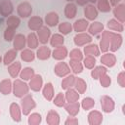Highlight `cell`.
I'll return each mask as SVG.
<instances>
[{
  "mask_svg": "<svg viewBox=\"0 0 125 125\" xmlns=\"http://www.w3.org/2000/svg\"><path fill=\"white\" fill-rule=\"evenodd\" d=\"M29 86L28 84L21 79H15L13 82V94L16 98L21 99L23 96L28 94Z\"/></svg>",
  "mask_w": 125,
  "mask_h": 125,
  "instance_id": "cell-1",
  "label": "cell"
},
{
  "mask_svg": "<svg viewBox=\"0 0 125 125\" xmlns=\"http://www.w3.org/2000/svg\"><path fill=\"white\" fill-rule=\"evenodd\" d=\"M36 106V103L33 99V97L29 94H26L23 96L21 100V109L23 115H28L32 109H34Z\"/></svg>",
  "mask_w": 125,
  "mask_h": 125,
  "instance_id": "cell-2",
  "label": "cell"
},
{
  "mask_svg": "<svg viewBox=\"0 0 125 125\" xmlns=\"http://www.w3.org/2000/svg\"><path fill=\"white\" fill-rule=\"evenodd\" d=\"M112 31L109 30H103L102 32V37L100 40V51L102 53H106L109 50V44H110V39H111Z\"/></svg>",
  "mask_w": 125,
  "mask_h": 125,
  "instance_id": "cell-3",
  "label": "cell"
},
{
  "mask_svg": "<svg viewBox=\"0 0 125 125\" xmlns=\"http://www.w3.org/2000/svg\"><path fill=\"white\" fill-rule=\"evenodd\" d=\"M101 106L104 112L109 113V112L113 111V109L115 107V104H114V101L111 97L104 95L101 97Z\"/></svg>",
  "mask_w": 125,
  "mask_h": 125,
  "instance_id": "cell-4",
  "label": "cell"
},
{
  "mask_svg": "<svg viewBox=\"0 0 125 125\" xmlns=\"http://www.w3.org/2000/svg\"><path fill=\"white\" fill-rule=\"evenodd\" d=\"M17 13L21 18H28L31 16L32 6L28 2H21L17 7Z\"/></svg>",
  "mask_w": 125,
  "mask_h": 125,
  "instance_id": "cell-5",
  "label": "cell"
},
{
  "mask_svg": "<svg viewBox=\"0 0 125 125\" xmlns=\"http://www.w3.org/2000/svg\"><path fill=\"white\" fill-rule=\"evenodd\" d=\"M70 67L69 65L64 62H59L54 68V72L59 77H64L68 74H70Z\"/></svg>",
  "mask_w": 125,
  "mask_h": 125,
  "instance_id": "cell-6",
  "label": "cell"
},
{
  "mask_svg": "<svg viewBox=\"0 0 125 125\" xmlns=\"http://www.w3.org/2000/svg\"><path fill=\"white\" fill-rule=\"evenodd\" d=\"M73 41H74V44L77 47H81V46H84V45H87V44L91 43L92 42V36L88 33L79 32L74 36Z\"/></svg>",
  "mask_w": 125,
  "mask_h": 125,
  "instance_id": "cell-7",
  "label": "cell"
},
{
  "mask_svg": "<svg viewBox=\"0 0 125 125\" xmlns=\"http://www.w3.org/2000/svg\"><path fill=\"white\" fill-rule=\"evenodd\" d=\"M29 89H31L34 92H38L43 87V78L40 74H34L30 79L28 83Z\"/></svg>",
  "mask_w": 125,
  "mask_h": 125,
  "instance_id": "cell-8",
  "label": "cell"
},
{
  "mask_svg": "<svg viewBox=\"0 0 125 125\" xmlns=\"http://www.w3.org/2000/svg\"><path fill=\"white\" fill-rule=\"evenodd\" d=\"M14 12V6L11 0L0 1V15L2 17H9Z\"/></svg>",
  "mask_w": 125,
  "mask_h": 125,
  "instance_id": "cell-9",
  "label": "cell"
},
{
  "mask_svg": "<svg viewBox=\"0 0 125 125\" xmlns=\"http://www.w3.org/2000/svg\"><path fill=\"white\" fill-rule=\"evenodd\" d=\"M26 45V37L21 34V33H18L14 36L13 39V47L15 50L17 51H21L22 49H24Z\"/></svg>",
  "mask_w": 125,
  "mask_h": 125,
  "instance_id": "cell-10",
  "label": "cell"
},
{
  "mask_svg": "<svg viewBox=\"0 0 125 125\" xmlns=\"http://www.w3.org/2000/svg\"><path fill=\"white\" fill-rule=\"evenodd\" d=\"M37 37H38V41L41 43V44H43V45H45L48 41H49V39H50V36H51V30H50V28L48 27V26H42L40 29H38L37 30Z\"/></svg>",
  "mask_w": 125,
  "mask_h": 125,
  "instance_id": "cell-11",
  "label": "cell"
},
{
  "mask_svg": "<svg viewBox=\"0 0 125 125\" xmlns=\"http://www.w3.org/2000/svg\"><path fill=\"white\" fill-rule=\"evenodd\" d=\"M27 26L30 30L32 31H37L38 29H40L43 26V20L41 17L39 16H33L31 18H29L28 21H27Z\"/></svg>",
  "mask_w": 125,
  "mask_h": 125,
  "instance_id": "cell-12",
  "label": "cell"
},
{
  "mask_svg": "<svg viewBox=\"0 0 125 125\" xmlns=\"http://www.w3.org/2000/svg\"><path fill=\"white\" fill-rule=\"evenodd\" d=\"M122 36L121 34L119 33H115V32H112V35H111V39H110V44H109V50L111 52H115L117 51L121 45H122Z\"/></svg>",
  "mask_w": 125,
  "mask_h": 125,
  "instance_id": "cell-13",
  "label": "cell"
},
{
  "mask_svg": "<svg viewBox=\"0 0 125 125\" xmlns=\"http://www.w3.org/2000/svg\"><path fill=\"white\" fill-rule=\"evenodd\" d=\"M103 114L99 110H91L88 114V123L90 125H100L103 122Z\"/></svg>",
  "mask_w": 125,
  "mask_h": 125,
  "instance_id": "cell-14",
  "label": "cell"
},
{
  "mask_svg": "<svg viewBox=\"0 0 125 125\" xmlns=\"http://www.w3.org/2000/svg\"><path fill=\"white\" fill-rule=\"evenodd\" d=\"M51 56L55 60H57V61H62V60H64L68 56V51H67L66 47H64L62 45V46H60V47L55 48L54 51L52 52Z\"/></svg>",
  "mask_w": 125,
  "mask_h": 125,
  "instance_id": "cell-15",
  "label": "cell"
},
{
  "mask_svg": "<svg viewBox=\"0 0 125 125\" xmlns=\"http://www.w3.org/2000/svg\"><path fill=\"white\" fill-rule=\"evenodd\" d=\"M84 16L89 21H95L98 17V9L94 4H87L84 8Z\"/></svg>",
  "mask_w": 125,
  "mask_h": 125,
  "instance_id": "cell-16",
  "label": "cell"
},
{
  "mask_svg": "<svg viewBox=\"0 0 125 125\" xmlns=\"http://www.w3.org/2000/svg\"><path fill=\"white\" fill-rule=\"evenodd\" d=\"M101 62L106 67H112L116 63V57L112 53H104L101 57Z\"/></svg>",
  "mask_w": 125,
  "mask_h": 125,
  "instance_id": "cell-17",
  "label": "cell"
},
{
  "mask_svg": "<svg viewBox=\"0 0 125 125\" xmlns=\"http://www.w3.org/2000/svg\"><path fill=\"white\" fill-rule=\"evenodd\" d=\"M9 109H10V114L12 119L16 122H20L21 120V110L20 105L17 103H12L10 104Z\"/></svg>",
  "mask_w": 125,
  "mask_h": 125,
  "instance_id": "cell-18",
  "label": "cell"
},
{
  "mask_svg": "<svg viewBox=\"0 0 125 125\" xmlns=\"http://www.w3.org/2000/svg\"><path fill=\"white\" fill-rule=\"evenodd\" d=\"M113 16L116 18L117 21H119L121 23H124L125 21V5L123 3L117 4L114 6L113 9Z\"/></svg>",
  "mask_w": 125,
  "mask_h": 125,
  "instance_id": "cell-19",
  "label": "cell"
},
{
  "mask_svg": "<svg viewBox=\"0 0 125 125\" xmlns=\"http://www.w3.org/2000/svg\"><path fill=\"white\" fill-rule=\"evenodd\" d=\"M88 26H89V22L86 19H78L74 21L72 25V29L77 33H79V32L85 31L88 28Z\"/></svg>",
  "mask_w": 125,
  "mask_h": 125,
  "instance_id": "cell-20",
  "label": "cell"
},
{
  "mask_svg": "<svg viewBox=\"0 0 125 125\" xmlns=\"http://www.w3.org/2000/svg\"><path fill=\"white\" fill-rule=\"evenodd\" d=\"M51 54H52V52H51L50 48L45 46V45H43V46H41V47H39L37 49L35 56L37 57L38 60L45 61V60H48L51 57Z\"/></svg>",
  "mask_w": 125,
  "mask_h": 125,
  "instance_id": "cell-21",
  "label": "cell"
},
{
  "mask_svg": "<svg viewBox=\"0 0 125 125\" xmlns=\"http://www.w3.org/2000/svg\"><path fill=\"white\" fill-rule=\"evenodd\" d=\"M21 69V63L18 61H14L12 63L8 65V72L12 78H17V76L20 74Z\"/></svg>",
  "mask_w": 125,
  "mask_h": 125,
  "instance_id": "cell-22",
  "label": "cell"
},
{
  "mask_svg": "<svg viewBox=\"0 0 125 125\" xmlns=\"http://www.w3.org/2000/svg\"><path fill=\"white\" fill-rule=\"evenodd\" d=\"M42 95L47 101H52L53 100V98L55 96V91H54V86L51 82H48L43 86Z\"/></svg>",
  "mask_w": 125,
  "mask_h": 125,
  "instance_id": "cell-23",
  "label": "cell"
},
{
  "mask_svg": "<svg viewBox=\"0 0 125 125\" xmlns=\"http://www.w3.org/2000/svg\"><path fill=\"white\" fill-rule=\"evenodd\" d=\"M59 15L56 12H49L46 16H45V22L47 24V26H56L59 24Z\"/></svg>",
  "mask_w": 125,
  "mask_h": 125,
  "instance_id": "cell-24",
  "label": "cell"
},
{
  "mask_svg": "<svg viewBox=\"0 0 125 125\" xmlns=\"http://www.w3.org/2000/svg\"><path fill=\"white\" fill-rule=\"evenodd\" d=\"M64 109L70 116H76L80 110V104L78 103V101L73 103H68L67 104H64Z\"/></svg>",
  "mask_w": 125,
  "mask_h": 125,
  "instance_id": "cell-25",
  "label": "cell"
},
{
  "mask_svg": "<svg viewBox=\"0 0 125 125\" xmlns=\"http://www.w3.org/2000/svg\"><path fill=\"white\" fill-rule=\"evenodd\" d=\"M46 122L49 125H59L60 124V114L54 109L49 110L47 113V116H46Z\"/></svg>",
  "mask_w": 125,
  "mask_h": 125,
  "instance_id": "cell-26",
  "label": "cell"
},
{
  "mask_svg": "<svg viewBox=\"0 0 125 125\" xmlns=\"http://www.w3.org/2000/svg\"><path fill=\"white\" fill-rule=\"evenodd\" d=\"M13 91V82L6 78L0 81V93L3 95H9Z\"/></svg>",
  "mask_w": 125,
  "mask_h": 125,
  "instance_id": "cell-27",
  "label": "cell"
},
{
  "mask_svg": "<svg viewBox=\"0 0 125 125\" xmlns=\"http://www.w3.org/2000/svg\"><path fill=\"white\" fill-rule=\"evenodd\" d=\"M104 24L100 21H93L88 26V31L90 35H98L99 33H102L104 30Z\"/></svg>",
  "mask_w": 125,
  "mask_h": 125,
  "instance_id": "cell-28",
  "label": "cell"
},
{
  "mask_svg": "<svg viewBox=\"0 0 125 125\" xmlns=\"http://www.w3.org/2000/svg\"><path fill=\"white\" fill-rule=\"evenodd\" d=\"M76 13H77V6L72 2H68L64 7V15H65V17L67 19L71 20L76 16Z\"/></svg>",
  "mask_w": 125,
  "mask_h": 125,
  "instance_id": "cell-29",
  "label": "cell"
},
{
  "mask_svg": "<svg viewBox=\"0 0 125 125\" xmlns=\"http://www.w3.org/2000/svg\"><path fill=\"white\" fill-rule=\"evenodd\" d=\"M63 43H64V37L61 33H55L50 38V45L54 48L62 46Z\"/></svg>",
  "mask_w": 125,
  "mask_h": 125,
  "instance_id": "cell-30",
  "label": "cell"
},
{
  "mask_svg": "<svg viewBox=\"0 0 125 125\" xmlns=\"http://www.w3.org/2000/svg\"><path fill=\"white\" fill-rule=\"evenodd\" d=\"M100 49L99 46L97 44H87L86 47H84V54L86 56H94V57H98L100 56Z\"/></svg>",
  "mask_w": 125,
  "mask_h": 125,
  "instance_id": "cell-31",
  "label": "cell"
},
{
  "mask_svg": "<svg viewBox=\"0 0 125 125\" xmlns=\"http://www.w3.org/2000/svg\"><path fill=\"white\" fill-rule=\"evenodd\" d=\"M64 97H65V101L67 103H73V102H77L79 100L80 95H79V93L75 89L68 88V89H66Z\"/></svg>",
  "mask_w": 125,
  "mask_h": 125,
  "instance_id": "cell-32",
  "label": "cell"
},
{
  "mask_svg": "<svg viewBox=\"0 0 125 125\" xmlns=\"http://www.w3.org/2000/svg\"><path fill=\"white\" fill-rule=\"evenodd\" d=\"M106 26L108 27V29L114 30V31H117V32H122L123 29H124L123 23H121V22H120L119 21H117L116 19H110V20L107 21Z\"/></svg>",
  "mask_w": 125,
  "mask_h": 125,
  "instance_id": "cell-33",
  "label": "cell"
},
{
  "mask_svg": "<svg viewBox=\"0 0 125 125\" xmlns=\"http://www.w3.org/2000/svg\"><path fill=\"white\" fill-rule=\"evenodd\" d=\"M16 58H17V50L10 49L5 53V55L3 57V63L5 65H9L10 63H12L15 61Z\"/></svg>",
  "mask_w": 125,
  "mask_h": 125,
  "instance_id": "cell-34",
  "label": "cell"
},
{
  "mask_svg": "<svg viewBox=\"0 0 125 125\" xmlns=\"http://www.w3.org/2000/svg\"><path fill=\"white\" fill-rule=\"evenodd\" d=\"M35 57L36 56L33 53L32 49H22L21 52V59L23 62H33L34 59H35Z\"/></svg>",
  "mask_w": 125,
  "mask_h": 125,
  "instance_id": "cell-35",
  "label": "cell"
},
{
  "mask_svg": "<svg viewBox=\"0 0 125 125\" xmlns=\"http://www.w3.org/2000/svg\"><path fill=\"white\" fill-rule=\"evenodd\" d=\"M26 44L28 46L29 49H36L38 47L39 41H38V37L34 32H31L27 35L26 37Z\"/></svg>",
  "mask_w": 125,
  "mask_h": 125,
  "instance_id": "cell-36",
  "label": "cell"
},
{
  "mask_svg": "<svg viewBox=\"0 0 125 125\" xmlns=\"http://www.w3.org/2000/svg\"><path fill=\"white\" fill-rule=\"evenodd\" d=\"M35 74L34 72V69L32 67H29V66H26L24 67L23 69H21V72H20V78L21 80H24V81H27L29 80L33 75Z\"/></svg>",
  "mask_w": 125,
  "mask_h": 125,
  "instance_id": "cell-37",
  "label": "cell"
},
{
  "mask_svg": "<svg viewBox=\"0 0 125 125\" xmlns=\"http://www.w3.org/2000/svg\"><path fill=\"white\" fill-rule=\"evenodd\" d=\"M107 72V69L105 66H103V65H99V66H96V67H93L92 70H91V76L93 79L97 80L100 78V76H102L103 74L106 73Z\"/></svg>",
  "mask_w": 125,
  "mask_h": 125,
  "instance_id": "cell-38",
  "label": "cell"
},
{
  "mask_svg": "<svg viewBox=\"0 0 125 125\" xmlns=\"http://www.w3.org/2000/svg\"><path fill=\"white\" fill-rule=\"evenodd\" d=\"M75 76L73 74H68L66 76H64V78L62 79L61 85H62V88L66 90L68 88H71L73 85H74V82H75Z\"/></svg>",
  "mask_w": 125,
  "mask_h": 125,
  "instance_id": "cell-39",
  "label": "cell"
},
{
  "mask_svg": "<svg viewBox=\"0 0 125 125\" xmlns=\"http://www.w3.org/2000/svg\"><path fill=\"white\" fill-rule=\"evenodd\" d=\"M73 86L79 94H84L87 90V84H86L85 80H83L82 78H79V77L75 78V82H74Z\"/></svg>",
  "mask_w": 125,
  "mask_h": 125,
  "instance_id": "cell-40",
  "label": "cell"
},
{
  "mask_svg": "<svg viewBox=\"0 0 125 125\" xmlns=\"http://www.w3.org/2000/svg\"><path fill=\"white\" fill-rule=\"evenodd\" d=\"M69 67L73 71L74 74H79L83 70V64L81 63V61L70 60L69 61Z\"/></svg>",
  "mask_w": 125,
  "mask_h": 125,
  "instance_id": "cell-41",
  "label": "cell"
},
{
  "mask_svg": "<svg viewBox=\"0 0 125 125\" xmlns=\"http://www.w3.org/2000/svg\"><path fill=\"white\" fill-rule=\"evenodd\" d=\"M42 121V117L40 115V113L38 112H33V113H29L28 114V118H27V122L29 125H39Z\"/></svg>",
  "mask_w": 125,
  "mask_h": 125,
  "instance_id": "cell-42",
  "label": "cell"
},
{
  "mask_svg": "<svg viewBox=\"0 0 125 125\" xmlns=\"http://www.w3.org/2000/svg\"><path fill=\"white\" fill-rule=\"evenodd\" d=\"M58 28H59L60 33L62 35H67L72 31V25H71V23H69L67 21H63L62 23H59Z\"/></svg>",
  "mask_w": 125,
  "mask_h": 125,
  "instance_id": "cell-43",
  "label": "cell"
},
{
  "mask_svg": "<svg viewBox=\"0 0 125 125\" xmlns=\"http://www.w3.org/2000/svg\"><path fill=\"white\" fill-rule=\"evenodd\" d=\"M97 8L102 13H108L111 9L108 0H97Z\"/></svg>",
  "mask_w": 125,
  "mask_h": 125,
  "instance_id": "cell-44",
  "label": "cell"
},
{
  "mask_svg": "<svg viewBox=\"0 0 125 125\" xmlns=\"http://www.w3.org/2000/svg\"><path fill=\"white\" fill-rule=\"evenodd\" d=\"M6 23H7V26H10V27H13V28H17L20 23H21V19L17 16H9L7 17V20H6Z\"/></svg>",
  "mask_w": 125,
  "mask_h": 125,
  "instance_id": "cell-45",
  "label": "cell"
},
{
  "mask_svg": "<svg viewBox=\"0 0 125 125\" xmlns=\"http://www.w3.org/2000/svg\"><path fill=\"white\" fill-rule=\"evenodd\" d=\"M80 105L82 106L83 109L89 110V109H91V108L94 107V105H95V101H94V99H92V98H90V97H86V98H84V99L81 101V104H80Z\"/></svg>",
  "mask_w": 125,
  "mask_h": 125,
  "instance_id": "cell-46",
  "label": "cell"
},
{
  "mask_svg": "<svg viewBox=\"0 0 125 125\" xmlns=\"http://www.w3.org/2000/svg\"><path fill=\"white\" fill-rule=\"evenodd\" d=\"M54 99V101H53V103H54V104L56 105V106H58V107H62V106H64V104H65V97H64V94L63 93H59L55 98H53Z\"/></svg>",
  "mask_w": 125,
  "mask_h": 125,
  "instance_id": "cell-47",
  "label": "cell"
},
{
  "mask_svg": "<svg viewBox=\"0 0 125 125\" xmlns=\"http://www.w3.org/2000/svg\"><path fill=\"white\" fill-rule=\"evenodd\" d=\"M83 62L86 68L92 69L96 65V58L94 56H86L85 58H83Z\"/></svg>",
  "mask_w": 125,
  "mask_h": 125,
  "instance_id": "cell-48",
  "label": "cell"
},
{
  "mask_svg": "<svg viewBox=\"0 0 125 125\" xmlns=\"http://www.w3.org/2000/svg\"><path fill=\"white\" fill-rule=\"evenodd\" d=\"M70 60H76V61H82L83 60V54L79 48H74L69 53Z\"/></svg>",
  "mask_w": 125,
  "mask_h": 125,
  "instance_id": "cell-49",
  "label": "cell"
},
{
  "mask_svg": "<svg viewBox=\"0 0 125 125\" xmlns=\"http://www.w3.org/2000/svg\"><path fill=\"white\" fill-rule=\"evenodd\" d=\"M15 30H16V28H13V27H10V26H7V27H6V29H5V31H4V39H5L7 42L13 41L14 36L16 35Z\"/></svg>",
  "mask_w": 125,
  "mask_h": 125,
  "instance_id": "cell-50",
  "label": "cell"
},
{
  "mask_svg": "<svg viewBox=\"0 0 125 125\" xmlns=\"http://www.w3.org/2000/svg\"><path fill=\"white\" fill-rule=\"evenodd\" d=\"M99 80H100V83H101L102 87H104V88H107L111 84V78L107 73H104L102 76H100Z\"/></svg>",
  "mask_w": 125,
  "mask_h": 125,
  "instance_id": "cell-51",
  "label": "cell"
},
{
  "mask_svg": "<svg viewBox=\"0 0 125 125\" xmlns=\"http://www.w3.org/2000/svg\"><path fill=\"white\" fill-rule=\"evenodd\" d=\"M117 82L118 84L123 88L125 87V72L124 71H120L117 75Z\"/></svg>",
  "mask_w": 125,
  "mask_h": 125,
  "instance_id": "cell-52",
  "label": "cell"
},
{
  "mask_svg": "<svg viewBox=\"0 0 125 125\" xmlns=\"http://www.w3.org/2000/svg\"><path fill=\"white\" fill-rule=\"evenodd\" d=\"M79 122H78V119L75 117V116H69L66 120H65V122H64V124L65 125H77Z\"/></svg>",
  "mask_w": 125,
  "mask_h": 125,
  "instance_id": "cell-53",
  "label": "cell"
},
{
  "mask_svg": "<svg viewBox=\"0 0 125 125\" xmlns=\"http://www.w3.org/2000/svg\"><path fill=\"white\" fill-rule=\"evenodd\" d=\"M76 1V3L79 5V6H85V5H87V3L89 2L88 0H75Z\"/></svg>",
  "mask_w": 125,
  "mask_h": 125,
  "instance_id": "cell-54",
  "label": "cell"
},
{
  "mask_svg": "<svg viewBox=\"0 0 125 125\" xmlns=\"http://www.w3.org/2000/svg\"><path fill=\"white\" fill-rule=\"evenodd\" d=\"M121 0H108V2H109V4L110 5H112V6H116L117 4H119V2H120Z\"/></svg>",
  "mask_w": 125,
  "mask_h": 125,
  "instance_id": "cell-55",
  "label": "cell"
},
{
  "mask_svg": "<svg viewBox=\"0 0 125 125\" xmlns=\"http://www.w3.org/2000/svg\"><path fill=\"white\" fill-rule=\"evenodd\" d=\"M89 2H91V4H94V3H96L97 2V0H88Z\"/></svg>",
  "mask_w": 125,
  "mask_h": 125,
  "instance_id": "cell-56",
  "label": "cell"
},
{
  "mask_svg": "<svg viewBox=\"0 0 125 125\" xmlns=\"http://www.w3.org/2000/svg\"><path fill=\"white\" fill-rule=\"evenodd\" d=\"M66 1H67V2H72L73 0H66Z\"/></svg>",
  "mask_w": 125,
  "mask_h": 125,
  "instance_id": "cell-57",
  "label": "cell"
},
{
  "mask_svg": "<svg viewBox=\"0 0 125 125\" xmlns=\"http://www.w3.org/2000/svg\"><path fill=\"white\" fill-rule=\"evenodd\" d=\"M2 62V57L0 56V62Z\"/></svg>",
  "mask_w": 125,
  "mask_h": 125,
  "instance_id": "cell-58",
  "label": "cell"
},
{
  "mask_svg": "<svg viewBox=\"0 0 125 125\" xmlns=\"http://www.w3.org/2000/svg\"><path fill=\"white\" fill-rule=\"evenodd\" d=\"M0 1H1V0H0Z\"/></svg>",
  "mask_w": 125,
  "mask_h": 125,
  "instance_id": "cell-59",
  "label": "cell"
}]
</instances>
